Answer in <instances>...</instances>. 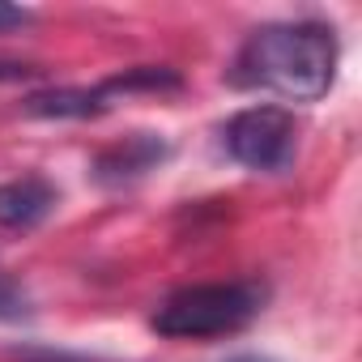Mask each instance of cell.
Masks as SVG:
<instances>
[{"instance_id":"6da1fadb","label":"cell","mask_w":362,"mask_h":362,"mask_svg":"<svg viewBox=\"0 0 362 362\" xmlns=\"http://www.w3.org/2000/svg\"><path fill=\"white\" fill-rule=\"evenodd\" d=\"M341 60V39L328 22H269L256 26L230 69L243 90H269L290 103H315L328 94Z\"/></svg>"},{"instance_id":"7a4b0ae2","label":"cell","mask_w":362,"mask_h":362,"mask_svg":"<svg viewBox=\"0 0 362 362\" xmlns=\"http://www.w3.org/2000/svg\"><path fill=\"white\" fill-rule=\"evenodd\" d=\"M269 303L264 281H209V286H184L162 298L153 311V332L170 341H205V337H230L243 332Z\"/></svg>"},{"instance_id":"3957f363","label":"cell","mask_w":362,"mask_h":362,"mask_svg":"<svg viewBox=\"0 0 362 362\" xmlns=\"http://www.w3.org/2000/svg\"><path fill=\"white\" fill-rule=\"evenodd\" d=\"M222 149L247 170L281 175V170H290V162L298 153V124L286 107H273V103L243 107L226 119Z\"/></svg>"},{"instance_id":"277c9868","label":"cell","mask_w":362,"mask_h":362,"mask_svg":"<svg viewBox=\"0 0 362 362\" xmlns=\"http://www.w3.org/2000/svg\"><path fill=\"white\" fill-rule=\"evenodd\" d=\"M170 158V141L158 132H132L90 158V179L98 188H128Z\"/></svg>"},{"instance_id":"5b68a950","label":"cell","mask_w":362,"mask_h":362,"mask_svg":"<svg viewBox=\"0 0 362 362\" xmlns=\"http://www.w3.org/2000/svg\"><path fill=\"white\" fill-rule=\"evenodd\" d=\"M60 192L47 175H22L0 184V226L5 230H35L52 218Z\"/></svg>"},{"instance_id":"8992f818","label":"cell","mask_w":362,"mask_h":362,"mask_svg":"<svg viewBox=\"0 0 362 362\" xmlns=\"http://www.w3.org/2000/svg\"><path fill=\"white\" fill-rule=\"evenodd\" d=\"M115 107L107 81L103 86H52L22 98V111L35 119H98Z\"/></svg>"},{"instance_id":"52a82bcc","label":"cell","mask_w":362,"mask_h":362,"mask_svg":"<svg viewBox=\"0 0 362 362\" xmlns=\"http://www.w3.org/2000/svg\"><path fill=\"white\" fill-rule=\"evenodd\" d=\"M0 320H5V324L35 320V303H30V294H26L9 273H0Z\"/></svg>"},{"instance_id":"ba28073f","label":"cell","mask_w":362,"mask_h":362,"mask_svg":"<svg viewBox=\"0 0 362 362\" xmlns=\"http://www.w3.org/2000/svg\"><path fill=\"white\" fill-rule=\"evenodd\" d=\"M9 358L13 362H103L90 354H69V349H47V345H13Z\"/></svg>"},{"instance_id":"9c48e42d","label":"cell","mask_w":362,"mask_h":362,"mask_svg":"<svg viewBox=\"0 0 362 362\" xmlns=\"http://www.w3.org/2000/svg\"><path fill=\"white\" fill-rule=\"evenodd\" d=\"M30 22H35V13H30V9L0 5V30H22V26H30Z\"/></svg>"},{"instance_id":"30bf717a","label":"cell","mask_w":362,"mask_h":362,"mask_svg":"<svg viewBox=\"0 0 362 362\" xmlns=\"http://www.w3.org/2000/svg\"><path fill=\"white\" fill-rule=\"evenodd\" d=\"M43 69H35V64H22V60H0V81H30V77H39Z\"/></svg>"},{"instance_id":"8fae6325","label":"cell","mask_w":362,"mask_h":362,"mask_svg":"<svg viewBox=\"0 0 362 362\" xmlns=\"http://www.w3.org/2000/svg\"><path fill=\"white\" fill-rule=\"evenodd\" d=\"M230 362H273V358H264V354H239V358H230Z\"/></svg>"}]
</instances>
